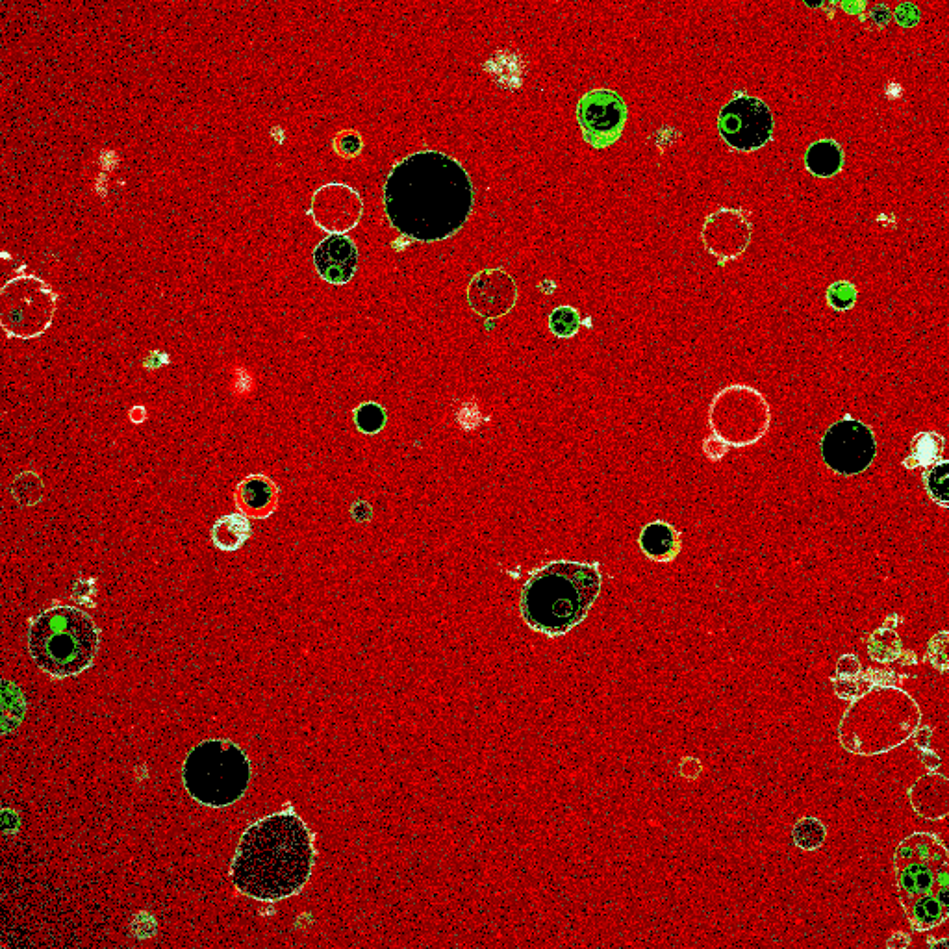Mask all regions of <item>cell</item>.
<instances>
[{
	"label": "cell",
	"instance_id": "6da1fadb",
	"mask_svg": "<svg viewBox=\"0 0 949 949\" xmlns=\"http://www.w3.org/2000/svg\"><path fill=\"white\" fill-rule=\"evenodd\" d=\"M382 201L395 230L410 240L432 243L455 236L468 223L475 188L453 156L425 149L393 165Z\"/></svg>",
	"mask_w": 949,
	"mask_h": 949
},
{
	"label": "cell",
	"instance_id": "7a4b0ae2",
	"mask_svg": "<svg viewBox=\"0 0 949 949\" xmlns=\"http://www.w3.org/2000/svg\"><path fill=\"white\" fill-rule=\"evenodd\" d=\"M314 864L316 835L288 803L243 831L230 877L243 896L275 903L297 896Z\"/></svg>",
	"mask_w": 949,
	"mask_h": 949
},
{
	"label": "cell",
	"instance_id": "3957f363",
	"mask_svg": "<svg viewBox=\"0 0 949 949\" xmlns=\"http://www.w3.org/2000/svg\"><path fill=\"white\" fill-rule=\"evenodd\" d=\"M601 584L597 562H547L532 570L523 584L519 614L532 631L560 638L586 620Z\"/></svg>",
	"mask_w": 949,
	"mask_h": 949
},
{
	"label": "cell",
	"instance_id": "277c9868",
	"mask_svg": "<svg viewBox=\"0 0 949 949\" xmlns=\"http://www.w3.org/2000/svg\"><path fill=\"white\" fill-rule=\"evenodd\" d=\"M101 631L80 608L54 605L28 627V653L39 670L54 679L75 677L88 670L99 651Z\"/></svg>",
	"mask_w": 949,
	"mask_h": 949
},
{
	"label": "cell",
	"instance_id": "5b68a950",
	"mask_svg": "<svg viewBox=\"0 0 949 949\" xmlns=\"http://www.w3.org/2000/svg\"><path fill=\"white\" fill-rule=\"evenodd\" d=\"M251 760L232 740L212 738L191 749L182 781L197 803L223 809L240 801L251 783Z\"/></svg>",
	"mask_w": 949,
	"mask_h": 949
},
{
	"label": "cell",
	"instance_id": "8992f818",
	"mask_svg": "<svg viewBox=\"0 0 949 949\" xmlns=\"http://www.w3.org/2000/svg\"><path fill=\"white\" fill-rule=\"evenodd\" d=\"M712 434L729 447H749L760 442L772 425L766 397L746 384H731L712 397L709 408Z\"/></svg>",
	"mask_w": 949,
	"mask_h": 949
},
{
	"label": "cell",
	"instance_id": "52a82bcc",
	"mask_svg": "<svg viewBox=\"0 0 949 949\" xmlns=\"http://www.w3.org/2000/svg\"><path fill=\"white\" fill-rule=\"evenodd\" d=\"M58 295L45 280L19 275L0 290V325L8 338L32 340L51 329Z\"/></svg>",
	"mask_w": 949,
	"mask_h": 949
},
{
	"label": "cell",
	"instance_id": "ba28073f",
	"mask_svg": "<svg viewBox=\"0 0 949 949\" xmlns=\"http://www.w3.org/2000/svg\"><path fill=\"white\" fill-rule=\"evenodd\" d=\"M875 455L877 443L874 431L857 419H840L823 436V462L838 475H861L872 466Z\"/></svg>",
	"mask_w": 949,
	"mask_h": 949
},
{
	"label": "cell",
	"instance_id": "9c48e42d",
	"mask_svg": "<svg viewBox=\"0 0 949 949\" xmlns=\"http://www.w3.org/2000/svg\"><path fill=\"white\" fill-rule=\"evenodd\" d=\"M718 130L736 151H757L772 140L773 115L768 104L757 97L736 95L723 106Z\"/></svg>",
	"mask_w": 949,
	"mask_h": 949
},
{
	"label": "cell",
	"instance_id": "30bf717a",
	"mask_svg": "<svg viewBox=\"0 0 949 949\" xmlns=\"http://www.w3.org/2000/svg\"><path fill=\"white\" fill-rule=\"evenodd\" d=\"M627 117V104L612 89H590L577 104L584 141L594 149H607L620 140Z\"/></svg>",
	"mask_w": 949,
	"mask_h": 949
},
{
	"label": "cell",
	"instance_id": "8fae6325",
	"mask_svg": "<svg viewBox=\"0 0 949 949\" xmlns=\"http://www.w3.org/2000/svg\"><path fill=\"white\" fill-rule=\"evenodd\" d=\"M753 236V227L746 212L738 208H720L705 219L701 240L718 266L733 262L746 253Z\"/></svg>",
	"mask_w": 949,
	"mask_h": 949
},
{
	"label": "cell",
	"instance_id": "7c38bea8",
	"mask_svg": "<svg viewBox=\"0 0 949 949\" xmlns=\"http://www.w3.org/2000/svg\"><path fill=\"white\" fill-rule=\"evenodd\" d=\"M308 214L325 232L343 234L360 223L364 216V203L355 188L332 182L314 193Z\"/></svg>",
	"mask_w": 949,
	"mask_h": 949
},
{
	"label": "cell",
	"instance_id": "4fadbf2b",
	"mask_svg": "<svg viewBox=\"0 0 949 949\" xmlns=\"http://www.w3.org/2000/svg\"><path fill=\"white\" fill-rule=\"evenodd\" d=\"M518 301L516 282L505 269L488 267L469 280L468 303L477 316L497 319L512 312Z\"/></svg>",
	"mask_w": 949,
	"mask_h": 949
},
{
	"label": "cell",
	"instance_id": "5bb4252c",
	"mask_svg": "<svg viewBox=\"0 0 949 949\" xmlns=\"http://www.w3.org/2000/svg\"><path fill=\"white\" fill-rule=\"evenodd\" d=\"M314 266L319 277L343 286L355 277L358 269V249L355 241L343 234H330L325 240L319 241L314 249Z\"/></svg>",
	"mask_w": 949,
	"mask_h": 949
},
{
	"label": "cell",
	"instance_id": "9a60e30c",
	"mask_svg": "<svg viewBox=\"0 0 949 949\" xmlns=\"http://www.w3.org/2000/svg\"><path fill=\"white\" fill-rule=\"evenodd\" d=\"M234 497L245 516L266 519L279 505V486L267 475H249L238 484Z\"/></svg>",
	"mask_w": 949,
	"mask_h": 949
},
{
	"label": "cell",
	"instance_id": "2e32d148",
	"mask_svg": "<svg viewBox=\"0 0 949 949\" xmlns=\"http://www.w3.org/2000/svg\"><path fill=\"white\" fill-rule=\"evenodd\" d=\"M948 785V779L940 773H927L918 779L909 790L914 812L929 820L944 818L949 810Z\"/></svg>",
	"mask_w": 949,
	"mask_h": 949
},
{
	"label": "cell",
	"instance_id": "e0dca14e",
	"mask_svg": "<svg viewBox=\"0 0 949 949\" xmlns=\"http://www.w3.org/2000/svg\"><path fill=\"white\" fill-rule=\"evenodd\" d=\"M638 544L647 558L668 564L681 553V532L668 521L655 519L642 529L638 536Z\"/></svg>",
	"mask_w": 949,
	"mask_h": 949
},
{
	"label": "cell",
	"instance_id": "ac0fdd59",
	"mask_svg": "<svg viewBox=\"0 0 949 949\" xmlns=\"http://www.w3.org/2000/svg\"><path fill=\"white\" fill-rule=\"evenodd\" d=\"M896 881H898L901 898H914L931 894L935 885V877L940 868L914 859H894Z\"/></svg>",
	"mask_w": 949,
	"mask_h": 949
},
{
	"label": "cell",
	"instance_id": "d6986e66",
	"mask_svg": "<svg viewBox=\"0 0 949 949\" xmlns=\"http://www.w3.org/2000/svg\"><path fill=\"white\" fill-rule=\"evenodd\" d=\"M894 859H914L942 868L949 864V853L937 835L914 833L899 844Z\"/></svg>",
	"mask_w": 949,
	"mask_h": 949
},
{
	"label": "cell",
	"instance_id": "ffe728a7",
	"mask_svg": "<svg viewBox=\"0 0 949 949\" xmlns=\"http://www.w3.org/2000/svg\"><path fill=\"white\" fill-rule=\"evenodd\" d=\"M901 905L914 931H929L948 920V909H944L933 894L901 898Z\"/></svg>",
	"mask_w": 949,
	"mask_h": 949
},
{
	"label": "cell",
	"instance_id": "44dd1931",
	"mask_svg": "<svg viewBox=\"0 0 949 949\" xmlns=\"http://www.w3.org/2000/svg\"><path fill=\"white\" fill-rule=\"evenodd\" d=\"M253 527L243 512L227 514L212 527V542L221 551H238L251 538Z\"/></svg>",
	"mask_w": 949,
	"mask_h": 949
},
{
	"label": "cell",
	"instance_id": "7402d4cb",
	"mask_svg": "<svg viewBox=\"0 0 949 949\" xmlns=\"http://www.w3.org/2000/svg\"><path fill=\"white\" fill-rule=\"evenodd\" d=\"M805 165L814 177H836L844 167V151L835 140L814 141L805 154Z\"/></svg>",
	"mask_w": 949,
	"mask_h": 949
},
{
	"label": "cell",
	"instance_id": "603a6c76",
	"mask_svg": "<svg viewBox=\"0 0 949 949\" xmlns=\"http://www.w3.org/2000/svg\"><path fill=\"white\" fill-rule=\"evenodd\" d=\"M942 449H944V438L940 434H935V432L918 434L912 440V453L909 456V460H914V462H911L907 468L938 462ZM909 460H905V462H909Z\"/></svg>",
	"mask_w": 949,
	"mask_h": 949
},
{
	"label": "cell",
	"instance_id": "cb8c5ba5",
	"mask_svg": "<svg viewBox=\"0 0 949 949\" xmlns=\"http://www.w3.org/2000/svg\"><path fill=\"white\" fill-rule=\"evenodd\" d=\"M925 488L929 497L940 505V507H949V462L948 460H938L931 468L925 471Z\"/></svg>",
	"mask_w": 949,
	"mask_h": 949
},
{
	"label": "cell",
	"instance_id": "d4e9b609",
	"mask_svg": "<svg viewBox=\"0 0 949 949\" xmlns=\"http://www.w3.org/2000/svg\"><path fill=\"white\" fill-rule=\"evenodd\" d=\"M792 836H794V842H796L798 848L805 849V851H814V849L822 848L823 842L827 838V829L818 818L805 816L794 825Z\"/></svg>",
	"mask_w": 949,
	"mask_h": 949
},
{
	"label": "cell",
	"instance_id": "484cf974",
	"mask_svg": "<svg viewBox=\"0 0 949 949\" xmlns=\"http://www.w3.org/2000/svg\"><path fill=\"white\" fill-rule=\"evenodd\" d=\"M868 653L877 662H894L901 655V640L898 634L888 629H879L870 636Z\"/></svg>",
	"mask_w": 949,
	"mask_h": 949
},
{
	"label": "cell",
	"instance_id": "4316f807",
	"mask_svg": "<svg viewBox=\"0 0 949 949\" xmlns=\"http://www.w3.org/2000/svg\"><path fill=\"white\" fill-rule=\"evenodd\" d=\"M386 421H388L386 408L380 406L379 403L367 401V403H362V405L355 408L356 427H358V431L364 432V434H379L384 429Z\"/></svg>",
	"mask_w": 949,
	"mask_h": 949
},
{
	"label": "cell",
	"instance_id": "83f0119b",
	"mask_svg": "<svg viewBox=\"0 0 949 949\" xmlns=\"http://www.w3.org/2000/svg\"><path fill=\"white\" fill-rule=\"evenodd\" d=\"M581 316L573 306H558L549 316V330L557 338H573L581 329Z\"/></svg>",
	"mask_w": 949,
	"mask_h": 949
},
{
	"label": "cell",
	"instance_id": "f1b7e54d",
	"mask_svg": "<svg viewBox=\"0 0 949 949\" xmlns=\"http://www.w3.org/2000/svg\"><path fill=\"white\" fill-rule=\"evenodd\" d=\"M827 303L836 312H848L857 303V288L848 280H838L827 288Z\"/></svg>",
	"mask_w": 949,
	"mask_h": 949
},
{
	"label": "cell",
	"instance_id": "f546056e",
	"mask_svg": "<svg viewBox=\"0 0 949 949\" xmlns=\"http://www.w3.org/2000/svg\"><path fill=\"white\" fill-rule=\"evenodd\" d=\"M362 147H364L362 136L355 130H345L334 138V149L343 158H355L362 152Z\"/></svg>",
	"mask_w": 949,
	"mask_h": 949
},
{
	"label": "cell",
	"instance_id": "4dcf8cb0",
	"mask_svg": "<svg viewBox=\"0 0 949 949\" xmlns=\"http://www.w3.org/2000/svg\"><path fill=\"white\" fill-rule=\"evenodd\" d=\"M861 671V660L855 657V655H844V657L838 658L836 677H840V679H853V677H859Z\"/></svg>",
	"mask_w": 949,
	"mask_h": 949
},
{
	"label": "cell",
	"instance_id": "1f68e13d",
	"mask_svg": "<svg viewBox=\"0 0 949 949\" xmlns=\"http://www.w3.org/2000/svg\"><path fill=\"white\" fill-rule=\"evenodd\" d=\"M946 642H948V636H944V638H942V642H940V647H937V642H935V638H933V640H931V644H929V655H927V658H929V660L933 662V666H935V668H938V670L940 671L948 670V657H946Z\"/></svg>",
	"mask_w": 949,
	"mask_h": 949
},
{
	"label": "cell",
	"instance_id": "d6a6232c",
	"mask_svg": "<svg viewBox=\"0 0 949 949\" xmlns=\"http://www.w3.org/2000/svg\"><path fill=\"white\" fill-rule=\"evenodd\" d=\"M718 443H720V438H716V436L705 440V455L709 456L710 460H716V462L722 460L725 453H727V445H723V447L718 449V447H716Z\"/></svg>",
	"mask_w": 949,
	"mask_h": 949
},
{
	"label": "cell",
	"instance_id": "836d02e7",
	"mask_svg": "<svg viewBox=\"0 0 949 949\" xmlns=\"http://www.w3.org/2000/svg\"><path fill=\"white\" fill-rule=\"evenodd\" d=\"M920 760H922V764H924L925 768L931 770V772H935L937 768H940V764H942V759L938 757L935 751H931L929 747L920 749Z\"/></svg>",
	"mask_w": 949,
	"mask_h": 949
},
{
	"label": "cell",
	"instance_id": "e575fe53",
	"mask_svg": "<svg viewBox=\"0 0 949 949\" xmlns=\"http://www.w3.org/2000/svg\"><path fill=\"white\" fill-rule=\"evenodd\" d=\"M681 773H683L686 779H696V777H699V773H701V762L697 759H692V757L684 759L683 762H681Z\"/></svg>",
	"mask_w": 949,
	"mask_h": 949
},
{
	"label": "cell",
	"instance_id": "d590c367",
	"mask_svg": "<svg viewBox=\"0 0 949 949\" xmlns=\"http://www.w3.org/2000/svg\"><path fill=\"white\" fill-rule=\"evenodd\" d=\"M909 944H911V937H909L907 933H903V931H896L892 937L888 938V942H886V946L890 949L909 948Z\"/></svg>",
	"mask_w": 949,
	"mask_h": 949
},
{
	"label": "cell",
	"instance_id": "8d00e7d4",
	"mask_svg": "<svg viewBox=\"0 0 949 949\" xmlns=\"http://www.w3.org/2000/svg\"><path fill=\"white\" fill-rule=\"evenodd\" d=\"M931 736H933V729L931 727H920L916 731V747L918 749H925L931 744Z\"/></svg>",
	"mask_w": 949,
	"mask_h": 949
},
{
	"label": "cell",
	"instance_id": "74e56055",
	"mask_svg": "<svg viewBox=\"0 0 949 949\" xmlns=\"http://www.w3.org/2000/svg\"><path fill=\"white\" fill-rule=\"evenodd\" d=\"M353 516H355L356 521H367L371 518V508L367 507V503H364V501H358L353 505Z\"/></svg>",
	"mask_w": 949,
	"mask_h": 949
},
{
	"label": "cell",
	"instance_id": "f35d334b",
	"mask_svg": "<svg viewBox=\"0 0 949 949\" xmlns=\"http://www.w3.org/2000/svg\"><path fill=\"white\" fill-rule=\"evenodd\" d=\"M929 946H942V948H946V946H948V940H940V942L929 940Z\"/></svg>",
	"mask_w": 949,
	"mask_h": 949
}]
</instances>
